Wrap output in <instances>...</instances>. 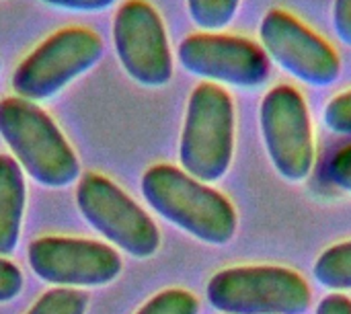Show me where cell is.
I'll list each match as a JSON object with an SVG mask.
<instances>
[{"label":"cell","mask_w":351,"mask_h":314,"mask_svg":"<svg viewBox=\"0 0 351 314\" xmlns=\"http://www.w3.org/2000/svg\"><path fill=\"white\" fill-rule=\"evenodd\" d=\"M29 265L39 280L62 288L105 286L121 274V259L115 249L97 241L64 237L31 243Z\"/></svg>","instance_id":"8fae6325"},{"label":"cell","mask_w":351,"mask_h":314,"mask_svg":"<svg viewBox=\"0 0 351 314\" xmlns=\"http://www.w3.org/2000/svg\"><path fill=\"white\" fill-rule=\"evenodd\" d=\"M234 152V105L230 95L214 84L202 82L193 88L179 158L187 175L202 183L218 181L226 175Z\"/></svg>","instance_id":"3957f363"},{"label":"cell","mask_w":351,"mask_h":314,"mask_svg":"<svg viewBox=\"0 0 351 314\" xmlns=\"http://www.w3.org/2000/svg\"><path fill=\"white\" fill-rule=\"evenodd\" d=\"M315 278L329 290H351V241L329 247L317 259Z\"/></svg>","instance_id":"4fadbf2b"},{"label":"cell","mask_w":351,"mask_h":314,"mask_svg":"<svg viewBox=\"0 0 351 314\" xmlns=\"http://www.w3.org/2000/svg\"><path fill=\"white\" fill-rule=\"evenodd\" d=\"M142 193L162 218L208 245H226L237 232L232 204L171 165H156L142 177Z\"/></svg>","instance_id":"6da1fadb"},{"label":"cell","mask_w":351,"mask_h":314,"mask_svg":"<svg viewBox=\"0 0 351 314\" xmlns=\"http://www.w3.org/2000/svg\"><path fill=\"white\" fill-rule=\"evenodd\" d=\"M21 288H23L21 269L10 261L0 259V302H8L16 298L21 294Z\"/></svg>","instance_id":"d6986e66"},{"label":"cell","mask_w":351,"mask_h":314,"mask_svg":"<svg viewBox=\"0 0 351 314\" xmlns=\"http://www.w3.org/2000/svg\"><path fill=\"white\" fill-rule=\"evenodd\" d=\"M259 39L269 60L308 86H329L341 72L337 51L288 10H267Z\"/></svg>","instance_id":"ba28073f"},{"label":"cell","mask_w":351,"mask_h":314,"mask_svg":"<svg viewBox=\"0 0 351 314\" xmlns=\"http://www.w3.org/2000/svg\"><path fill=\"white\" fill-rule=\"evenodd\" d=\"M325 125L341 136H351V88L333 97L323 113Z\"/></svg>","instance_id":"e0dca14e"},{"label":"cell","mask_w":351,"mask_h":314,"mask_svg":"<svg viewBox=\"0 0 351 314\" xmlns=\"http://www.w3.org/2000/svg\"><path fill=\"white\" fill-rule=\"evenodd\" d=\"M113 43L123 70L144 86L173 78V56L165 23L146 0H128L113 19Z\"/></svg>","instance_id":"30bf717a"},{"label":"cell","mask_w":351,"mask_h":314,"mask_svg":"<svg viewBox=\"0 0 351 314\" xmlns=\"http://www.w3.org/2000/svg\"><path fill=\"white\" fill-rule=\"evenodd\" d=\"M261 136L276 171L292 183L304 181L315 165V138L308 105L290 84L274 86L261 101Z\"/></svg>","instance_id":"8992f818"},{"label":"cell","mask_w":351,"mask_h":314,"mask_svg":"<svg viewBox=\"0 0 351 314\" xmlns=\"http://www.w3.org/2000/svg\"><path fill=\"white\" fill-rule=\"evenodd\" d=\"M25 179L19 162L0 154V255H10L21 237Z\"/></svg>","instance_id":"7c38bea8"},{"label":"cell","mask_w":351,"mask_h":314,"mask_svg":"<svg viewBox=\"0 0 351 314\" xmlns=\"http://www.w3.org/2000/svg\"><path fill=\"white\" fill-rule=\"evenodd\" d=\"M317 314H351V300L343 294H329L321 300Z\"/></svg>","instance_id":"7402d4cb"},{"label":"cell","mask_w":351,"mask_h":314,"mask_svg":"<svg viewBox=\"0 0 351 314\" xmlns=\"http://www.w3.org/2000/svg\"><path fill=\"white\" fill-rule=\"evenodd\" d=\"M206 294L224 314H302L313 300L304 278L278 265L222 269L208 282Z\"/></svg>","instance_id":"277c9868"},{"label":"cell","mask_w":351,"mask_h":314,"mask_svg":"<svg viewBox=\"0 0 351 314\" xmlns=\"http://www.w3.org/2000/svg\"><path fill=\"white\" fill-rule=\"evenodd\" d=\"M327 175L335 187L351 193V144L333 154L327 167Z\"/></svg>","instance_id":"ac0fdd59"},{"label":"cell","mask_w":351,"mask_h":314,"mask_svg":"<svg viewBox=\"0 0 351 314\" xmlns=\"http://www.w3.org/2000/svg\"><path fill=\"white\" fill-rule=\"evenodd\" d=\"M82 216L125 253L146 259L156 253L160 234L152 218L115 183L99 173L82 175L76 189Z\"/></svg>","instance_id":"52a82bcc"},{"label":"cell","mask_w":351,"mask_h":314,"mask_svg":"<svg viewBox=\"0 0 351 314\" xmlns=\"http://www.w3.org/2000/svg\"><path fill=\"white\" fill-rule=\"evenodd\" d=\"M0 136L37 183L64 187L78 179L80 167L53 119L33 101L8 97L0 101Z\"/></svg>","instance_id":"7a4b0ae2"},{"label":"cell","mask_w":351,"mask_h":314,"mask_svg":"<svg viewBox=\"0 0 351 314\" xmlns=\"http://www.w3.org/2000/svg\"><path fill=\"white\" fill-rule=\"evenodd\" d=\"M181 66L208 82L239 88H257L269 76V58L247 37L202 31L187 35L179 45Z\"/></svg>","instance_id":"9c48e42d"},{"label":"cell","mask_w":351,"mask_h":314,"mask_svg":"<svg viewBox=\"0 0 351 314\" xmlns=\"http://www.w3.org/2000/svg\"><path fill=\"white\" fill-rule=\"evenodd\" d=\"M199 302L187 290H165L148 300L136 314H197Z\"/></svg>","instance_id":"2e32d148"},{"label":"cell","mask_w":351,"mask_h":314,"mask_svg":"<svg viewBox=\"0 0 351 314\" xmlns=\"http://www.w3.org/2000/svg\"><path fill=\"white\" fill-rule=\"evenodd\" d=\"M103 51V39L95 31L86 27L60 29L16 66L10 82L12 90L27 101L49 99L90 70Z\"/></svg>","instance_id":"5b68a950"},{"label":"cell","mask_w":351,"mask_h":314,"mask_svg":"<svg viewBox=\"0 0 351 314\" xmlns=\"http://www.w3.org/2000/svg\"><path fill=\"white\" fill-rule=\"evenodd\" d=\"M333 27L339 41L351 47V0H333Z\"/></svg>","instance_id":"ffe728a7"},{"label":"cell","mask_w":351,"mask_h":314,"mask_svg":"<svg viewBox=\"0 0 351 314\" xmlns=\"http://www.w3.org/2000/svg\"><path fill=\"white\" fill-rule=\"evenodd\" d=\"M49 6L62 8V10H74V12H99L109 8L115 0H41Z\"/></svg>","instance_id":"44dd1931"},{"label":"cell","mask_w":351,"mask_h":314,"mask_svg":"<svg viewBox=\"0 0 351 314\" xmlns=\"http://www.w3.org/2000/svg\"><path fill=\"white\" fill-rule=\"evenodd\" d=\"M241 0H187L191 21L206 31H218L232 23Z\"/></svg>","instance_id":"5bb4252c"},{"label":"cell","mask_w":351,"mask_h":314,"mask_svg":"<svg viewBox=\"0 0 351 314\" xmlns=\"http://www.w3.org/2000/svg\"><path fill=\"white\" fill-rule=\"evenodd\" d=\"M86 294L68 288H56L45 292L27 314H84Z\"/></svg>","instance_id":"9a60e30c"}]
</instances>
